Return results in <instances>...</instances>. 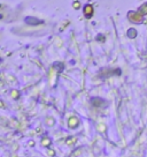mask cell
<instances>
[{
	"mask_svg": "<svg viewBox=\"0 0 147 157\" xmlns=\"http://www.w3.org/2000/svg\"><path fill=\"white\" fill-rule=\"evenodd\" d=\"M78 126V119L77 118H70L69 119V127L70 128H75Z\"/></svg>",
	"mask_w": 147,
	"mask_h": 157,
	"instance_id": "cell-1",
	"label": "cell"
},
{
	"mask_svg": "<svg viewBox=\"0 0 147 157\" xmlns=\"http://www.w3.org/2000/svg\"><path fill=\"white\" fill-rule=\"evenodd\" d=\"M50 143H51V142H50V140H48V139H44L43 140V144H44V146H48Z\"/></svg>",
	"mask_w": 147,
	"mask_h": 157,
	"instance_id": "cell-2",
	"label": "cell"
}]
</instances>
